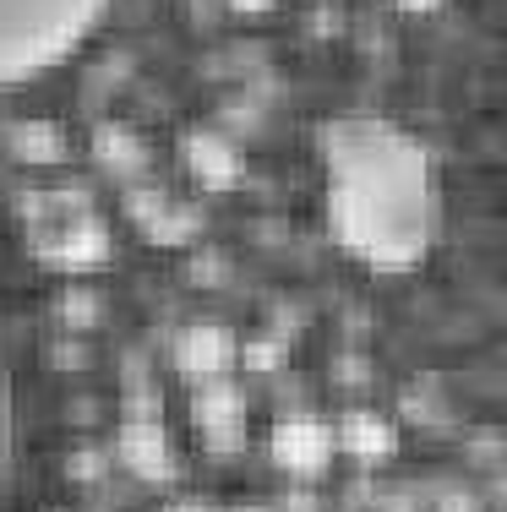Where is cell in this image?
<instances>
[{
    "instance_id": "obj_1",
    "label": "cell",
    "mask_w": 507,
    "mask_h": 512,
    "mask_svg": "<svg viewBox=\"0 0 507 512\" xmlns=\"http://www.w3.org/2000/svg\"><path fill=\"white\" fill-rule=\"evenodd\" d=\"M328 235L371 273H409L437 251L442 169L437 153L388 115H333L322 131Z\"/></svg>"
},
{
    "instance_id": "obj_2",
    "label": "cell",
    "mask_w": 507,
    "mask_h": 512,
    "mask_svg": "<svg viewBox=\"0 0 507 512\" xmlns=\"http://www.w3.org/2000/svg\"><path fill=\"white\" fill-rule=\"evenodd\" d=\"M115 0H0V93L71 66Z\"/></svg>"
},
{
    "instance_id": "obj_3",
    "label": "cell",
    "mask_w": 507,
    "mask_h": 512,
    "mask_svg": "<svg viewBox=\"0 0 507 512\" xmlns=\"http://www.w3.org/2000/svg\"><path fill=\"white\" fill-rule=\"evenodd\" d=\"M11 458H17V382H11L6 338H0V502L11 485Z\"/></svg>"
}]
</instances>
